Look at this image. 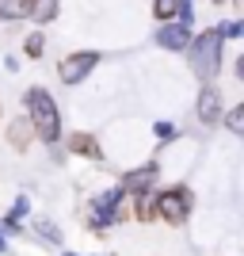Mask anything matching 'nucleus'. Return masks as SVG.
Returning a JSON list of instances; mask_svg holds the SVG:
<instances>
[{"label":"nucleus","mask_w":244,"mask_h":256,"mask_svg":"<svg viewBox=\"0 0 244 256\" xmlns=\"http://www.w3.org/2000/svg\"><path fill=\"white\" fill-rule=\"evenodd\" d=\"M222 34H218V27H210V31H202L199 38H191L187 42V58H191V69L199 80H214V76L222 73Z\"/></svg>","instance_id":"f257e3e1"},{"label":"nucleus","mask_w":244,"mask_h":256,"mask_svg":"<svg viewBox=\"0 0 244 256\" xmlns=\"http://www.w3.org/2000/svg\"><path fill=\"white\" fill-rule=\"evenodd\" d=\"M23 104H27V115H31L34 134H38L42 142H50V146H57V126H61V118H57L53 96L46 92V88H31V92L23 96Z\"/></svg>","instance_id":"f03ea898"},{"label":"nucleus","mask_w":244,"mask_h":256,"mask_svg":"<svg viewBox=\"0 0 244 256\" xmlns=\"http://www.w3.org/2000/svg\"><path fill=\"white\" fill-rule=\"evenodd\" d=\"M153 203H157V214L164 218V222L183 226V218H187V210H191V192H187V188H168V192H160Z\"/></svg>","instance_id":"7ed1b4c3"},{"label":"nucleus","mask_w":244,"mask_h":256,"mask_svg":"<svg viewBox=\"0 0 244 256\" xmlns=\"http://www.w3.org/2000/svg\"><path fill=\"white\" fill-rule=\"evenodd\" d=\"M99 65V54H69L61 65H57V76H61V84H80L92 69Z\"/></svg>","instance_id":"20e7f679"},{"label":"nucleus","mask_w":244,"mask_h":256,"mask_svg":"<svg viewBox=\"0 0 244 256\" xmlns=\"http://www.w3.org/2000/svg\"><path fill=\"white\" fill-rule=\"evenodd\" d=\"M122 199H126L122 188H115V192L92 199V226H96V230H107L111 222H118V203H122Z\"/></svg>","instance_id":"39448f33"},{"label":"nucleus","mask_w":244,"mask_h":256,"mask_svg":"<svg viewBox=\"0 0 244 256\" xmlns=\"http://www.w3.org/2000/svg\"><path fill=\"white\" fill-rule=\"evenodd\" d=\"M153 184H157V164H145V168H134L122 176V192L126 195H138V192H153Z\"/></svg>","instance_id":"423d86ee"},{"label":"nucleus","mask_w":244,"mask_h":256,"mask_svg":"<svg viewBox=\"0 0 244 256\" xmlns=\"http://www.w3.org/2000/svg\"><path fill=\"white\" fill-rule=\"evenodd\" d=\"M157 42L164 46V50H187L191 27H187V23H164V27L157 31Z\"/></svg>","instance_id":"0eeeda50"},{"label":"nucleus","mask_w":244,"mask_h":256,"mask_svg":"<svg viewBox=\"0 0 244 256\" xmlns=\"http://www.w3.org/2000/svg\"><path fill=\"white\" fill-rule=\"evenodd\" d=\"M218 115H222V92H218L214 80H206V88L199 92V118L202 122H218Z\"/></svg>","instance_id":"6e6552de"},{"label":"nucleus","mask_w":244,"mask_h":256,"mask_svg":"<svg viewBox=\"0 0 244 256\" xmlns=\"http://www.w3.org/2000/svg\"><path fill=\"white\" fill-rule=\"evenodd\" d=\"M31 138H34L31 118H15V122L8 126V142L15 146V150H27V146H31Z\"/></svg>","instance_id":"1a4fd4ad"},{"label":"nucleus","mask_w":244,"mask_h":256,"mask_svg":"<svg viewBox=\"0 0 244 256\" xmlns=\"http://www.w3.org/2000/svg\"><path fill=\"white\" fill-rule=\"evenodd\" d=\"M69 150L80 153V157H88V160H99V157H103V153H99V142L92 138V134H73V138H69Z\"/></svg>","instance_id":"9d476101"},{"label":"nucleus","mask_w":244,"mask_h":256,"mask_svg":"<svg viewBox=\"0 0 244 256\" xmlns=\"http://www.w3.org/2000/svg\"><path fill=\"white\" fill-rule=\"evenodd\" d=\"M57 4H61V0H31L27 16H31L34 23H50L53 16H57Z\"/></svg>","instance_id":"9b49d317"},{"label":"nucleus","mask_w":244,"mask_h":256,"mask_svg":"<svg viewBox=\"0 0 244 256\" xmlns=\"http://www.w3.org/2000/svg\"><path fill=\"white\" fill-rule=\"evenodd\" d=\"M31 0H0V20H23Z\"/></svg>","instance_id":"f8f14e48"},{"label":"nucleus","mask_w":244,"mask_h":256,"mask_svg":"<svg viewBox=\"0 0 244 256\" xmlns=\"http://www.w3.org/2000/svg\"><path fill=\"white\" fill-rule=\"evenodd\" d=\"M31 230H34L38 237H46L50 245H61V230H57L53 222H46V218H34V222H31Z\"/></svg>","instance_id":"ddd939ff"},{"label":"nucleus","mask_w":244,"mask_h":256,"mask_svg":"<svg viewBox=\"0 0 244 256\" xmlns=\"http://www.w3.org/2000/svg\"><path fill=\"white\" fill-rule=\"evenodd\" d=\"M153 214H157L153 192H138V218H141V222H153Z\"/></svg>","instance_id":"4468645a"},{"label":"nucleus","mask_w":244,"mask_h":256,"mask_svg":"<svg viewBox=\"0 0 244 256\" xmlns=\"http://www.w3.org/2000/svg\"><path fill=\"white\" fill-rule=\"evenodd\" d=\"M225 126L233 130V134H244V107H233V111L225 115Z\"/></svg>","instance_id":"2eb2a0df"},{"label":"nucleus","mask_w":244,"mask_h":256,"mask_svg":"<svg viewBox=\"0 0 244 256\" xmlns=\"http://www.w3.org/2000/svg\"><path fill=\"white\" fill-rule=\"evenodd\" d=\"M176 4H180V0H157V4H153V16H157V20H172V16H176Z\"/></svg>","instance_id":"dca6fc26"},{"label":"nucleus","mask_w":244,"mask_h":256,"mask_svg":"<svg viewBox=\"0 0 244 256\" xmlns=\"http://www.w3.org/2000/svg\"><path fill=\"white\" fill-rule=\"evenodd\" d=\"M23 50L31 54V58H38V54L46 50V38H42V34H27V42H23Z\"/></svg>","instance_id":"f3484780"},{"label":"nucleus","mask_w":244,"mask_h":256,"mask_svg":"<svg viewBox=\"0 0 244 256\" xmlns=\"http://www.w3.org/2000/svg\"><path fill=\"white\" fill-rule=\"evenodd\" d=\"M218 34H222V38H241V34H244V23H222V27H218Z\"/></svg>","instance_id":"a211bd4d"},{"label":"nucleus","mask_w":244,"mask_h":256,"mask_svg":"<svg viewBox=\"0 0 244 256\" xmlns=\"http://www.w3.org/2000/svg\"><path fill=\"white\" fill-rule=\"evenodd\" d=\"M153 134H157V138H164V142H168L172 134H176V126H172V122H157V126H153Z\"/></svg>","instance_id":"6ab92c4d"},{"label":"nucleus","mask_w":244,"mask_h":256,"mask_svg":"<svg viewBox=\"0 0 244 256\" xmlns=\"http://www.w3.org/2000/svg\"><path fill=\"white\" fill-rule=\"evenodd\" d=\"M0 252H8V237L0 234Z\"/></svg>","instance_id":"aec40b11"},{"label":"nucleus","mask_w":244,"mask_h":256,"mask_svg":"<svg viewBox=\"0 0 244 256\" xmlns=\"http://www.w3.org/2000/svg\"><path fill=\"white\" fill-rule=\"evenodd\" d=\"M214 4H229V0H214Z\"/></svg>","instance_id":"412c9836"},{"label":"nucleus","mask_w":244,"mask_h":256,"mask_svg":"<svg viewBox=\"0 0 244 256\" xmlns=\"http://www.w3.org/2000/svg\"><path fill=\"white\" fill-rule=\"evenodd\" d=\"M65 256H73V252H65Z\"/></svg>","instance_id":"4be33fe9"}]
</instances>
